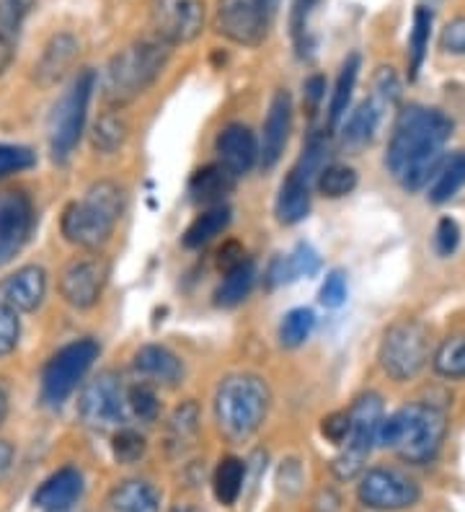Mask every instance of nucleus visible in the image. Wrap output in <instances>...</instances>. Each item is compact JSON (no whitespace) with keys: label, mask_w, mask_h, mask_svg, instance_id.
Wrapping results in <instances>:
<instances>
[{"label":"nucleus","mask_w":465,"mask_h":512,"mask_svg":"<svg viewBox=\"0 0 465 512\" xmlns=\"http://www.w3.org/2000/svg\"><path fill=\"white\" fill-rule=\"evenodd\" d=\"M453 135V122L437 109L411 107L398 114L393 125L385 166L406 192H416L429 184L442 163V150Z\"/></svg>","instance_id":"f257e3e1"},{"label":"nucleus","mask_w":465,"mask_h":512,"mask_svg":"<svg viewBox=\"0 0 465 512\" xmlns=\"http://www.w3.org/2000/svg\"><path fill=\"white\" fill-rule=\"evenodd\" d=\"M445 409L434 404H409L383 419L378 432L380 448L393 450L401 461L424 466L440 453L447 435Z\"/></svg>","instance_id":"f03ea898"},{"label":"nucleus","mask_w":465,"mask_h":512,"mask_svg":"<svg viewBox=\"0 0 465 512\" xmlns=\"http://www.w3.org/2000/svg\"><path fill=\"white\" fill-rule=\"evenodd\" d=\"M171 44L161 37H143L127 44L109 60L104 75V99L112 107H124L145 94L166 68Z\"/></svg>","instance_id":"7ed1b4c3"},{"label":"nucleus","mask_w":465,"mask_h":512,"mask_svg":"<svg viewBox=\"0 0 465 512\" xmlns=\"http://www.w3.org/2000/svg\"><path fill=\"white\" fill-rule=\"evenodd\" d=\"M124 213V192L114 182H96L86 197L70 202L62 213V236L73 246L93 251L109 241Z\"/></svg>","instance_id":"20e7f679"},{"label":"nucleus","mask_w":465,"mask_h":512,"mask_svg":"<svg viewBox=\"0 0 465 512\" xmlns=\"http://www.w3.org/2000/svg\"><path fill=\"white\" fill-rule=\"evenodd\" d=\"M269 386L254 373L228 375L215 394V419L225 438L243 443L264 425L269 412Z\"/></svg>","instance_id":"39448f33"},{"label":"nucleus","mask_w":465,"mask_h":512,"mask_svg":"<svg viewBox=\"0 0 465 512\" xmlns=\"http://www.w3.org/2000/svg\"><path fill=\"white\" fill-rule=\"evenodd\" d=\"M93 88H96V73L81 70L52 107L50 119H47V135H50V150L55 161H68L70 153L81 143Z\"/></svg>","instance_id":"423d86ee"},{"label":"nucleus","mask_w":465,"mask_h":512,"mask_svg":"<svg viewBox=\"0 0 465 512\" xmlns=\"http://www.w3.org/2000/svg\"><path fill=\"white\" fill-rule=\"evenodd\" d=\"M380 368L393 381H411L422 373L432 357V334L427 324L416 319H401L383 334L380 342Z\"/></svg>","instance_id":"0eeeda50"},{"label":"nucleus","mask_w":465,"mask_h":512,"mask_svg":"<svg viewBox=\"0 0 465 512\" xmlns=\"http://www.w3.org/2000/svg\"><path fill=\"white\" fill-rule=\"evenodd\" d=\"M349 419H352V430H349L347 443L341 445V453L331 463V471L341 481L357 479L365 471L372 448L378 445V432L385 419L380 396L362 394L349 409Z\"/></svg>","instance_id":"6e6552de"},{"label":"nucleus","mask_w":465,"mask_h":512,"mask_svg":"<svg viewBox=\"0 0 465 512\" xmlns=\"http://www.w3.org/2000/svg\"><path fill=\"white\" fill-rule=\"evenodd\" d=\"M401 99V81L393 68H378L372 75V91L367 101L349 114L341 130V145L347 150H362L378 135L385 114L393 112Z\"/></svg>","instance_id":"1a4fd4ad"},{"label":"nucleus","mask_w":465,"mask_h":512,"mask_svg":"<svg viewBox=\"0 0 465 512\" xmlns=\"http://www.w3.org/2000/svg\"><path fill=\"white\" fill-rule=\"evenodd\" d=\"M99 357V344L93 339H78V342L65 344L50 357L42 373V396L47 404L60 406L62 401L73 394L83 375L91 370L93 360Z\"/></svg>","instance_id":"9d476101"},{"label":"nucleus","mask_w":465,"mask_h":512,"mask_svg":"<svg viewBox=\"0 0 465 512\" xmlns=\"http://www.w3.org/2000/svg\"><path fill=\"white\" fill-rule=\"evenodd\" d=\"M127 409V391L122 378L114 373H101L99 378H93L78 401V414L96 432L122 430Z\"/></svg>","instance_id":"9b49d317"},{"label":"nucleus","mask_w":465,"mask_h":512,"mask_svg":"<svg viewBox=\"0 0 465 512\" xmlns=\"http://www.w3.org/2000/svg\"><path fill=\"white\" fill-rule=\"evenodd\" d=\"M357 497L367 510L396 512L414 507L422 497V489L411 476L401 474V471L370 469L362 474Z\"/></svg>","instance_id":"f8f14e48"},{"label":"nucleus","mask_w":465,"mask_h":512,"mask_svg":"<svg viewBox=\"0 0 465 512\" xmlns=\"http://www.w3.org/2000/svg\"><path fill=\"white\" fill-rule=\"evenodd\" d=\"M150 24L171 47L192 42L205 29V0H150Z\"/></svg>","instance_id":"ddd939ff"},{"label":"nucleus","mask_w":465,"mask_h":512,"mask_svg":"<svg viewBox=\"0 0 465 512\" xmlns=\"http://www.w3.org/2000/svg\"><path fill=\"white\" fill-rule=\"evenodd\" d=\"M217 32L243 47H259L269 34L272 16L261 0H217Z\"/></svg>","instance_id":"4468645a"},{"label":"nucleus","mask_w":465,"mask_h":512,"mask_svg":"<svg viewBox=\"0 0 465 512\" xmlns=\"http://www.w3.org/2000/svg\"><path fill=\"white\" fill-rule=\"evenodd\" d=\"M106 277H109V264L104 256L86 254L78 256L68 267L62 269L60 293L73 308H91L99 303L104 293Z\"/></svg>","instance_id":"2eb2a0df"},{"label":"nucleus","mask_w":465,"mask_h":512,"mask_svg":"<svg viewBox=\"0 0 465 512\" xmlns=\"http://www.w3.org/2000/svg\"><path fill=\"white\" fill-rule=\"evenodd\" d=\"M31 225H34V207L29 194L21 189L0 192V267H6L19 254L29 238Z\"/></svg>","instance_id":"dca6fc26"},{"label":"nucleus","mask_w":465,"mask_h":512,"mask_svg":"<svg viewBox=\"0 0 465 512\" xmlns=\"http://www.w3.org/2000/svg\"><path fill=\"white\" fill-rule=\"evenodd\" d=\"M86 481L75 466H62L42 481L31 497V505L42 512H68L83 497Z\"/></svg>","instance_id":"f3484780"},{"label":"nucleus","mask_w":465,"mask_h":512,"mask_svg":"<svg viewBox=\"0 0 465 512\" xmlns=\"http://www.w3.org/2000/svg\"><path fill=\"white\" fill-rule=\"evenodd\" d=\"M44 293H47V275L37 264L16 269L13 275L0 280V306L11 308L16 313L34 311L42 306Z\"/></svg>","instance_id":"a211bd4d"},{"label":"nucleus","mask_w":465,"mask_h":512,"mask_svg":"<svg viewBox=\"0 0 465 512\" xmlns=\"http://www.w3.org/2000/svg\"><path fill=\"white\" fill-rule=\"evenodd\" d=\"M292 127V99L287 91H277L269 104L267 119H264V130L259 140V163L264 169H272L274 163L282 158L287 138H290Z\"/></svg>","instance_id":"6ab92c4d"},{"label":"nucleus","mask_w":465,"mask_h":512,"mask_svg":"<svg viewBox=\"0 0 465 512\" xmlns=\"http://www.w3.org/2000/svg\"><path fill=\"white\" fill-rule=\"evenodd\" d=\"M217 156L230 174H248L259 161V143L246 125H228L217 135Z\"/></svg>","instance_id":"aec40b11"},{"label":"nucleus","mask_w":465,"mask_h":512,"mask_svg":"<svg viewBox=\"0 0 465 512\" xmlns=\"http://www.w3.org/2000/svg\"><path fill=\"white\" fill-rule=\"evenodd\" d=\"M75 57H78V39L68 32L55 34L47 42V47H44L39 63L34 65V81H37V86H57L70 70V65L75 63Z\"/></svg>","instance_id":"412c9836"},{"label":"nucleus","mask_w":465,"mask_h":512,"mask_svg":"<svg viewBox=\"0 0 465 512\" xmlns=\"http://www.w3.org/2000/svg\"><path fill=\"white\" fill-rule=\"evenodd\" d=\"M135 370L145 378V383L158 386H179L184 378V363L179 355L163 347V344H145L135 355Z\"/></svg>","instance_id":"4be33fe9"},{"label":"nucleus","mask_w":465,"mask_h":512,"mask_svg":"<svg viewBox=\"0 0 465 512\" xmlns=\"http://www.w3.org/2000/svg\"><path fill=\"white\" fill-rule=\"evenodd\" d=\"M37 0H0V75L11 68L19 52L21 32Z\"/></svg>","instance_id":"5701e85b"},{"label":"nucleus","mask_w":465,"mask_h":512,"mask_svg":"<svg viewBox=\"0 0 465 512\" xmlns=\"http://www.w3.org/2000/svg\"><path fill=\"white\" fill-rule=\"evenodd\" d=\"M233 187H236V174H230L223 163H212V166L194 171V176L189 179V194L199 205H223Z\"/></svg>","instance_id":"b1692460"},{"label":"nucleus","mask_w":465,"mask_h":512,"mask_svg":"<svg viewBox=\"0 0 465 512\" xmlns=\"http://www.w3.org/2000/svg\"><path fill=\"white\" fill-rule=\"evenodd\" d=\"M321 269V259L308 244H298L295 251H290L287 256H277L272 264H269L267 282L272 288L277 285H290V282L300 280V277H313Z\"/></svg>","instance_id":"393cba45"},{"label":"nucleus","mask_w":465,"mask_h":512,"mask_svg":"<svg viewBox=\"0 0 465 512\" xmlns=\"http://www.w3.org/2000/svg\"><path fill=\"white\" fill-rule=\"evenodd\" d=\"M310 179L292 169L277 194V220L282 225H295L310 213Z\"/></svg>","instance_id":"a878e982"},{"label":"nucleus","mask_w":465,"mask_h":512,"mask_svg":"<svg viewBox=\"0 0 465 512\" xmlns=\"http://www.w3.org/2000/svg\"><path fill=\"white\" fill-rule=\"evenodd\" d=\"M112 512H158L161 510V494L145 479H127L109 494Z\"/></svg>","instance_id":"bb28decb"},{"label":"nucleus","mask_w":465,"mask_h":512,"mask_svg":"<svg viewBox=\"0 0 465 512\" xmlns=\"http://www.w3.org/2000/svg\"><path fill=\"white\" fill-rule=\"evenodd\" d=\"M199 438V406L194 401H184L176 406L166 427V448L171 456H181L192 448Z\"/></svg>","instance_id":"cd10ccee"},{"label":"nucleus","mask_w":465,"mask_h":512,"mask_svg":"<svg viewBox=\"0 0 465 512\" xmlns=\"http://www.w3.org/2000/svg\"><path fill=\"white\" fill-rule=\"evenodd\" d=\"M254 282H256V267L251 259H246L243 264H238V267L225 272L223 282H220V288H217L215 293V303L223 308L238 306V303H243V300L248 298V293H251V288H254Z\"/></svg>","instance_id":"c85d7f7f"},{"label":"nucleus","mask_w":465,"mask_h":512,"mask_svg":"<svg viewBox=\"0 0 465 512\" xmlns=\"http://www.w3.org/2000/svg\"><path fill=\"white\" fill-rule=\"evenodd\" d=\"M230 223V210L225 205H217V207H207L205 213L197 215L192 220V225L186 228L184 233V246L186 249H202L207 246L215 236L228 228Z\"/></svg>","instance_id":"c756f323"},{"label":"nucleus","mask_w":465,"mask_h":512,"mask_svg":"<svg viewBox=\"0 0 465 512\" xmlns=\"http://www.w3.org/2000/svg\"><path fill=\"white\" fill-rule=\"evenodd\" d=\"M243 479H246V466L241 458L228 456L217 463L215 476H212V489H215V500L225 507H233L243 492Z\"/></svg>","instance_id":"7c9ffc66"},{"label":"nucleus","mask_w":465,"mask_h":512,"mask_svg":"<svg viewBox=\"0 0 465 512\" xmlns=\"http://www.w3.org/2000/svg\"><path fill=\"white\" fill-rule=\"evenodd\" d=\"M465 187V153H455L447 161L440 163L437 174L432 176V187H429V200L434 205L453 200L455 194Z\"/></svg>","instance_id":"2f4dec72"},{"label":"nucleus","mask_w":465,"mask_h":512,"mask_svg":"<svg viewBox=\"0 0 465 512\" xmlns=\"http://www.w3.org/2000/svg\"><path fill=\"white\" fill-rule=\"evenodd\" d=\"M432 24H434V13L432 8L419 6L414 11V24H411L409 34V81H416V75L422 70L424 60H427L429 50V39H432Z\"/></svg>","instance_id":"473e14b6"},{"label":"nucleus","mask_w":465,"mask_h":512,"mask_svg":"<svg viewBox=\"0 0 465 512\" xmlns=\"http://www.w3.org/2000/svg\"><path fill=\"white\" fill-rule=\"evenodd\" d=\"M357 75H360V55H349L341 65V73L336 78V88L334 94H331V104H329V127L334 130L339 125L341 119L347 117L349 101H352V91L354 83H357Z\"/></svg>","instance_id":"72a5a7b5"},{"label":"nucleus","mask_w":465,"mask_h":512,"mask_svg":"<svg viewBox=\"0 0 465 512\" xmlns=\"http://www.w3.org/2000/svg\"><path fill=\"white\" fill-rule=\"evenodd\" d=\"M434 373L450 381H460L465 378V334H455L447 337L445 342L434 352Z\"/></svg>","instance_id":"f704fd0d"},{"label":"nucleus","mask_w":465,"mask_h":512,"mask_svg":"<svg viewBox=\"0 0 465 512\" xmlns=\"http://www.w3.org/2000/svg\"><path fill=\"white\" fill-rule=\"evenodd\" d=\"M127 140V122H124L119 114L106 112L96 119L91 132V143L99 153H114V150L122 148V143Z\"/></svg>","instance_id":"c9c22d12"},{"label":"nucleus","mask_w":465,"mask_h":512,"mask_svg":"<svg viewBox=\"0 0 465 512\" xmlns=\"http://www.w3.org/2000/svg\"><path fill=\"white\" fill-rule=\"evenodd\" d=\"M316 329V316L310 308H295L282 319L279 324V342L287 350H295L300 344H305Z\"/></svg>","instance_id":"e433bc0d"},{"label":"nucleus","mask_w":465,"mask_h":512,"mask_svg":"<svg viewBox=\"0 0 465 512\" xmlns=\"http://www.w3.org/2000/svg\"><path fill=\"white\" fill-rule=\"evenodd\" d=\"M316 187L323 197L329 200H339V197H347L357 187V171L352 166H341V163H329L326 169L318 174Z\"/></svg>","instance_id":"4c0bfd02"},{"label":"nucleus","mask_w":465,"mask_h":512,"mask_svg":"<svg viewBox=\"0 0 465 512\" xmlns=\"http://www.w3.org/2000/svg\"><path fill=\"white\" fill-rule=\"evenodd\" d=\"M148 453V440L132 427H122L112 435V456L119 466H135Z\"/></svg>","instance_id":"58836bf2"},{"label":"nucleus","mask_w":465,"mask_h":512,"mask_svg":"<svg viewBox=\"0 0 465 512\" xmlns=\"http://www.w3.org/2000/svg\"><path fill=\"white\" fill-rule=\"evenodd\" d=\"M127 406H130V412L140 422H145V425H153L158 414H161V401H158V394H155L150 383H137V386H132L127 391Z\"/></svg>","instance_id":"ea45409f"},{"label":"nucleus","mask_w":465,"mask_h":512,"mask_svg":"<svg viewBox=\"0 0 465 512\" xmlns=\"http://www.w3.org/2000/svg\"><path fill=\"white\" fill-rule=\"evenodd\" d=\"M34 163H37V158L24 145H0V179L21 174V171L31 169Z\"/></svg>","instance_id":"a19ab883"},{"label":"nucleus","mask_w":465,"mask_h":512,"mask_svg":"<svg viewBox=\"0 0 465 512\" xmlns=\"http://www.w3.org/2000/svg\"><path fill=\"white\" fill-rule=\"evenodd\" d=\"M321 0H295L292 3V37H295V44H298V50H308L310 39H308V19L313 8L318 6Z\"/></svg>","instance_id":"79ce46f5"},{"label":"nucleus","mask_w":465,"mask_h":512,"mask_svg":"<svg viewBox=\"0 0 465 512\" xmlns=\"http://www.w3.org/2000/svg\"><path fill=\"white\" fill-rule=\"evenodd\" d=\"M21 337V324L19 313L11 311V308L0 306V357L11 355L16 350Z\"/></svg>","instance_id":"37998d69"},{"label":"nucleus","mask_w":465,"mask_h":512,"mask_svg":"<svg viewBox=\"0 0 465 512\" xmlns=\"http://www.w3.org/2000/svg\"><path fill=\"white\" fill-rule=\"evenodd\" d=\"M318 298H321V303L326 308H339L347 300V275L341 269L329 272V277L323 280Z\"/></svg>","instance_id":"c03bdc74"},{"label":"nucleus","mask_w":465,"mask_h":512,"mask_svg":"<svg viewBox=\"0 0 465 512\" xmlns=\"http://www.w3.org/2000/svg\"><path fill=\"white\" fill-rule=\"evenodd\" d=\"M460 244V228L453 218H442L437 223V231H434V246H437V254L450 256L455 254Z\"/></svg>","instance_id":"a18cd8bd"},{"label":"nucleus","mask_w":465,"mask_h":512,"mask_svg":"<svg viewBox=\"0 0 465 512\" xmlns=\"http://www.w3.org/2000/svg\"><path fill=\"white\" fill-rule=\"evenodd\" d=\"M349 430H352V419H349V412H334L321 422L323 438L334 445H344L349 438Z\"/></svg>","instance_id":"49530a36"},{"label":"nucleus","mask_w":465,"mask_h":512,"mask_svg":"<svg viewBox=\"0 0 465 512\" xmlns=\"http://www.w3.org/2000/svg\"><path fill=\"white\" fill-rule=\"evenodd\" d=\"M440 47L450 55H458L465 57V19H453L450 24L442 29V37H440Z\"/></svg>","instance_id":"de8ad7c7"},{"label":"nucleus","mask_w":465,"mask_h":512,"mask_svg":"<svg viewBox=\"0 0 465 512\" xmlns=\"http://www.w3.org/2000/svg\"><path fill=\"white\" fill-rule=\"evenodd\" d=\"M217 262H220V267L228 272V269L246 262V251H243V246L238 244V241H228V244H223V249L217 251Z\"/></svg>","instance_id":"09e8293b"},{"label":"nucleus","mask_w":465,"mask_h":512,"mask_svg":"<svg viewBox=\"0 0 465 512\" xmlns=\"http://www.w3.org/2000/svg\"><path fill=\"white\" fill-rule=\"evenodd\" d=\"M303 91H305V104H308L310 114H313L318 107H321L323 91H326V78H323V75H313V78L305 81Z\"/></svg>","instance_id":"8fccbe9b"},{"label":"nucleus","mask_w":465,"mask_h":512,"mask_svg":"<svg viewBox=\"0 0 465 512\" xmlns=\"http://www.w3.org/2000/svg\"><path fill=\"white\" fill-rule=\"evenodd\" d=\"M13 458H16V450H13V445L8 443V440H0V481L6 479L8 471H11Z\"/></svg>","instance_id":"3c124183"},{"label":"nucleus","mask_w":465,"mask_h":512,"mask_svg":"<svg viewBox=\"0 0 465 512\" xmlns=\"http://www.w3.org/2000/svg\"><path fill=\"white\" fill-rule=\"evenodd\" d=\"M261 3H264V8H267L269 11V16H277V8H279V3H282V0H261Z\"/></svg>","instance_id":"603ef678"},{"label":"nucleus","mask_w":465,"mask_h":512,"mask_svg":"<svg viewBox=\"0 0 465 512\" xmlns=\"http://www.w3.org/2000/svg\"><path fill=\"white\" fill-rule=\"evenodd\" d=\"M6 414H8V399H6V394L0 391V425H3V419H6Z\"/></svg>","instance_id":"864d4df0"},{"label":"nucleus","mask_w":465,"mask_h":512,"mask_svg":"<svg viewBox=\"0 0 465 512\" xmlns=\"http://www.w3.org/2000/svg\"><path fill=\"white\" fill-rule=\"evenodd\" d=\"M171 512H202V510H199V507H192V505H179V507H174Z\"/></svg>","instance_id":"5fc2aeb1"},{"label":"nucleus","mask_w":465,"mask_h":512,"mask_svg":"<svg viewBox=\"0 0 465 512\" xmlns=\"http://www.w3.org/2000/svg\"><path fill=\"white\" fill-rule=\"evenodd\" d=\"M68 512H70V510H68Z\"/></svg>","instance_id":"6e6d98bb"}]
</instances>
